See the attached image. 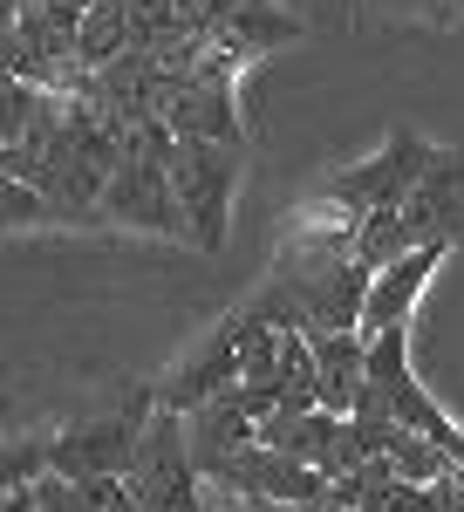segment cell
Here are the masks:
<instances>
[{"label":"cell","instance_id":"obj_16","mask_svg":"<svg viewBox=\"0 0 464 512\" xmlns=\"http://www.w3.org/2000/svg\"><path fill=\"white\" fill-rule=\"evenodd\" d=\"M389 465H396V478L403 485H437V478H451L458 465H451V451L437 444V437H424V431H403L396 444H389Z\"/></svg>","mask_w":464,"mask_h":512},{"label":"cell","instance_id":"obj_6","mask_svg":"<svg viewBox=\"0 0 464 512\" xmlns=\"http://www.w3.org/2000/svg\"><path fill=\"white\" fill-rule=\"evenodd\" d=\"M103 219L116 226H144V233H164V239H192V219L178 205V185H171V164L157 158H123L103 192Z\"/></svg>","mask_w":464,"mask_h":512},{"label":"cell","instance_id":"obj_1","mask_svg":"<svg viewBox=\"0 0 464 512\" xmlns=\"http://www.w3.org/2000/svg\"><path fill=\"white\" fill-rule=\"evenodd\" d=\"M369 287H376V274L355 260V226H314V219H301L246 308L267 315L280 335L321 342V335H355L362 328Z\"/></svg>","mask_w":464,"mask_h":512},{"label":"cell","instance_id":"obj_15","mask_svg":"<svg viewBox=\"0 0 464 512\" xmlns=\"http://www.w3.org/2000/svg\"><path fill=\"white\" fill-rule=\"evenodd\" d=\"M417 253V239L403 226V205H389V212H369L362 226H355V260L369 267V274H389L396 260H410Z\"/></svg>","mask_w":464,"mask_h":512},{"label":"cell","instance_id":"obj_20","mask_svg":"<svg viewBox=\"0 0 464 512\" xmlns=\"http://www.w3.org/2000/svg\"><path fill=\"white\" fill-rule=\"evenodd\" d=\"M410 7H424V14H458V0H410Z\"/></svg>","mask_w":464,"mask_h":512},{"label":"cell","instance_id":"obj_11","mask_svg":"<svg viewBox=\"0 0 464 512\" xmlns=\"http://www.w3.org/2000/svg\"><path fill=\"white\" fill-rule=\"evenodd\" d=\"M437 260H444V246H417L410 260H396L389 274H376L369 287V308H362V342H376V335H396V328H410V308H417V294H424V280L437 274Z\"/></svg>","mask_w":464,"mask_h":512},{"label":"cell","instance_id":"obj_2","mask_svg":"<svg viewBox=\"0 0 464 512\" xmlns=\"http://www.w3.org/2000/svg\"><path fill=\"white\" fill-rule=\"evenodd\" d=\"M430 158H437V144H424L417 130H396L369 164H348V171L328 178V192L308 205V219L314 226H362L369 212H389V205H403L417 192Z\"/></svg>","mask_w":464,"mask_h":512},{"label":"cell","instance_id":"obj_12","mask_svg":"<svg viewBox=\"0 0 464 512\" xmlns=\"http://www.w3.org/2000/svg\"><path fill=\"white\" fill-rule=\"evenodd\" d=\"M280 41H301V21L294 14H280L273 0H260V7H246V14H232V21H219L212 35H205V48L219 55V62H253V55H267V48H280Z\"/></svg>","mask_w":464,"mask_h":512},{"label":"cell","instance_id":"obj_5","mask_svg":"<svg viewBox=\"0 0 464 512\" xmlns=\"http://www.w3.org/2000/svg\"><path fill=\"white\" fill-rule=\"evenodd\" d=\"M171 185H178V205L192 219L198 246H226V212L239 192V144H178Z\"/></svg>","mask_w":464,"mask_h":512},{"label":"cell","instance_id":"obj_17","mask_svg":"<svg viewBox=\"0 0 464 512\" xmlns=\"http://www.w3.org/2000/svg\"><path fill=\"white\" fill-rule=\"evenodd\" d=\"M246 7H260V0H178V14H185V28H192L198 41L212 35L219 21H232V14H246Z\"/></svg>","mask_w":464,"mask_h":512},{"label":"cell","instance_id":"obj_14","mask_svg":"<svg viewBox=\"0 0 464 512\" xmlns=\"http://www.w3.org/2000/svg\"><path fill=\"white\" fill-rule=\"evenodd\" d=\"M82 69L96 76V69H110V62H123L130 48H137V28H130V0H96L89 14H82Z\"/></svg>","mask_w":464,"mask_h":512},{"label":"cell","instance_id":"obj_13","mask_svg":"<svg viewBox=\"0 0 464 512\" xmlns=\"http://www.w3.org/2000/svg\"><path fill=\"white\" fill-rule=\"evenodd\" d=\"M314 369H321V410L355 417V403L369 390V342L362 335H321L314 342Z\"/></svg>","mask_w":464,"mask_h":512},{"label":"cell","instance_id":"obj_21","mask_svg":"<svg viewBox=\"0 0 464 512\" xmlns=\"http://www.w3.org/2000/svg\"><path fill=\"white\" fill-rule=\"evenodd\" d=\"M458 14H464V0H458Z\"/></svg>","mask_w":464,"mask_h":512},{"label":"cell","instance_id":"obj_7","mask_svg":"<svg viewBox=\"0 0 464 512\" xmlns=\"http://www.w3.org/2000/svg\"><path fill=\"white\" fill-rule=\"evenodd\" d=\"M232 62H219V55H205V69H198L178 96H171V110H164V123H171V137L178 144H239V103H232Z\"/></svg>","mask_w":464,"mask_h":512},{"label":"cell","instance_id":"obj_18","mask_svg":"<svg viewBox=\"0 0 464 512\" xmlns=\"http://www.w3.org/2000/svg\"><path fill=\"white\" fill-rule=\"evenodd\" d=\"M35 219H48V198H41L35 185H7V226L21 233V226H35Z\"/></svg>","mask_w":464,"mask_h":512},{"label":"cell","instance_id":"obj_19","mask_svg":"<svg viewBox=\"0 0 464 512\" xmlns=\"http://www.w3.org/2000/svg\"><path fill=\"white\" fill-rule=\"evenodd\" d=\"M28 7H41V14H55V21H69V28H82V14H89L96 0H28Z\"/></svg>","mask_w":464,"mask_h":512},{"label":"cell","instance_id":"obj_4","mask_svg":"<svg viewBox=\"0 0 464 512\" xmlns=\"http://www.w3.org/2000/svg\"><path fill=\"white\" fill-rule=\"evenodd\" d=\"M151 417H157V396H137V403H123L110 417L69 424L62 437H48V444H55V472L62 478H123L130 458H137V444H144V424H151Z\"/></svg>","mask_w":464,"mask_h":512},{"label":"cell","instance_id":"obj_3","mask_svg":"<svg viewBox=\"0 0 464 512\" xmlns=\"http://www.w3.org/2000/svg\"><path fill=\"white\" fill-rule=\"evenodd\" d=\"M123 492L144 512H198V465H192V437H185V417L157 403V417L144 424V444L123 472Z\"/></svg>","mask_w":464,"mask_h":512},{"label":"cell","instance_id":"obj_8","mask_svg":"<svg viewBox=\"0 0 464 512\" xmlns=\"http://www.w3.org/2000/svg\"><path fill=\"white\" fill-rule=\"evenodd\" d=\"M403 226L417 246H458L464 239V158L458 151H437L430 171L417 178V192L403 198Z\"/></svg>","mask_w":464,"mask_h":512},{"label":"cell","instance_id":"obj_9","mask_svg":"<svg viewBox=\"0 0 464 512\" xmlns=\"http://www.w3.org/2000/svg\"><path fill=\"white\" fill-rule=\"evenodd\" d=\"M226 390H239V342H232V315L198 342V355L178 362V376L157 390V403H164V410H178V417H192L198 403H212V396H226Z\"/></svg>","mask_w":464,"mask_h":512},{"label":"cell","instance_id":"obj_10","mask_svg":"<svg viewBox=\"0 0 464 512\" xmlns=\"http://www.w3.org/2000/svg\"><path fill=\"white\" fill-rule=\"evenodd\" d=\"M185 437H192V465H198V478H212L219 465H232L246 444H260V417L246 410V396H239V390H226V396L198 403L192 417H185Z\"/></svg>","mask_w":464,"mask_h":512}]
</instances>
